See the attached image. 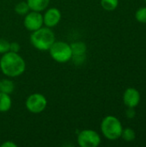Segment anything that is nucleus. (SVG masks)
<instances>
[{"mask_svg":"<svg viewBox=\"0 0 146 147\" xmlns=\"http://www.w3.org/2000/svg\"><path fill=\"white\" fill-rule=\"evenodd\" d=\"M0 69L8 78L21 76L26 70V62L18 53L7 52L0 59Z\"/></svg>","mask_w":146,"mask_h":147,"instance_id":"nucleus-1","label":"nucleus"},{"mask_svg":"<svg viewBox=\"0 0 146 147\" xmlns=\"http://www.w3.org/2000/svg\"><path fill=\"white\" fill-rule=\"evenodd\" d=\"M56 40L55 34L51 28L41 27L33 31L30 35V42L32 46L40 51H48L51 46Z\"/></svg>","mask_w":146,"mask_h":147,"instance_id":"nucleus-2","label":"nucleus"},{"mask_svg":"<svg viewBox=\"0 0 146 147\" xmlns=\"http://www.w3.org/2000/svg\"><path fill=\"white\" fill-rule=\"evenodd\" d=\"M123 127L120 120L113 115L106 116L101 123V131L103 136L109 140H116L121 136Z\"/></svg>","mask_w":146,"mask_h":147,"instance_id":"nucleus-3","label":"nucleus"},{"mask_svg":"<svg viewBox=\"0 0 146 147\" xmlns=\"http://www.w3.org/2000/svg\"><path fill=\"white\" fill-rule=\"evenodd\" d=\"M48 51L52 59L58 63H66L72 58L71 44L65 41L55 40Z\"/></svg>","mask_w":146,"mask_h":147,"instance_id":"nucleus-4","label":"nucleus"},{"mask_svg":"<svg viewBox=\"0 0 146 147\" xmlns=\"http://www.w3.org/2000/svg\"><path fill=\"white\" fill-rule=\"evenodd\" d=\"M26 109L32 114H40L43 112L47 106V100L40 93L30 95L25 102Z\"/></svg>","mask_w":146,"mask_h":147,"instance_id":"nucleus-5","label":"nucleus"},{"mask_svg":"<svg viewBox=\"0 0 146 147\" xmlns=\"http://www.w3.org/2000/svg\"><path fill=\"white\" fill-rule=\"evenodd\" d=\"M99 134L91 129H85L77 134V144L81 147H97L101 144Z\"/></svg>","mask_w":146,"mask_h":147,"instance_id":"nucleus-6","label":"nucleus"},{"mask_svg":"<svg viewBox=\"0 0 146 147\" xmlns=\"http://www.w3.org/2000/svg\"><path fill=\"white\" fill-rule=\"evenodd\" d=\"M23 24L27 30L30 32L35 31L44 25L43 15L41 14V12L29 10V12H28L24 16Z\"/></svg>","mask_w":146,"mask_h":147,"instance_id":"nucleus-7","label":"nucleus"},{"mask_svg":"<svg viewBox=\"0 0 146 147\" xmlns=\"http://www.w3.org/2000/svg\"><path fill=\"white\" fill-rule=\"evenodd\" d=\"M61 17V12L58 8H49L43 15V23L47 28H53L59 23Z\"/></svg>","mask_w":146,"mask_h":147,"instance_id":"nucleus-8","label":"nucleus"},{"mask_svg":"<svg viewBox=\"0 0 146 147\" xmlns=\"http://www.w3.org/2000/svg\"><path fill=\"white\" fill-rule=\"evenodd\" d=\"M123 102L127 108H136L140 102V93L135 88H128L124 92Z\"/></svg>","mask_w":146,"mask_h":147,"instance_id":"nucleus-9","label":"nucleus"},{"mask_svg":"<svg viewBox=\"0 0 146 147\" xmlns=\"http://www.w3.org/2000/svg\"><path fill=\"white\" fill-rule=\"evenodd\" d=\"M30 10L42 12L46 10L50 3V0H27Z\"/></svg>","mask_w":146,"mask_h":147,"instance_id":"nucleus-10","label":"nucleus"},{"mask_svg":"<svg viewBox=\"0 0 146 147\" xmlns=\"http://www.w3.org/2000/svg\"><path fill=\"white\" fill-rule=\"evenodd\" d=\"M12 106V100L10 95L0 92V112H8Z\"/></svg>","mask_w":146,"mask_h":147,"instance_id":"nucleus-11","label":"nucleus"},{"mask_svg":"<svg viewBox=\"0 0 146 147\" xmlns=\"http://www.w3.org/2000/svg\"><path fill=\"white\" fill-rule=\"evenodd\" d=\"M72 56H84L86 55L87 47L83 41H77L71 44Z\"/></svg>","mask_w":146,"mask_h":147,"instance_id":"nucleus-12","label":"nucleus"},{"mask_svg":"<svg viewBox=\"0 0 146 147\" xmlns=\"http://www.w3.org/2000/svg\"><path fill=\"white\" fill-rule=\"evenodd\" d=\"M15 90V84L12 80L9 78H4L0 80V92L10 95Z\"/></svg>","mask_w":146,"mask_h":147,"instance_id":"nucleus-13","label":"nucleus"},{"mask_svg":"<svg viewBox=\"0 0 146 147\" xmlns=\"http://www.w3.org/2000/svg\"><path fill=\"white\" fill-rule=\"evenodd\" d=\"M102 7L107 11L114 10L119 5V0H101Z\"/></svg>","mask_w":146,"mask_h":147,"instance_id":"nucleus-14","label":"nucleus"},{"mask_svg":"<svg viewBox=\"0 0 146 147\" xmlns=\"http://www.w3.org/2000/svg\"><path fill=\"white\" fill-rule=\"evenodd\" d=\"M30 9L28 7V4L25 1L19 2L15 6V11L16 14L20 16H25L28 12H29Z\"/></svg>","mask_w":146,"mask_h":147,"instance_id":"nucleus-15","label":"nucleus"},{"mask_svg":"<svg viewBox=\"0 0 146 147\" xmlns=\"http://www.w3.org/2000/svg\"><path fill=\"white\" fill-rule=\"evenodd\" d=\"M126 142H132L135 140L136 138V134H135V131L132 128H126L122 130L121 133V136H120Z\"/></svg>","mask_w":146,"mask_h":147,"instance_id":"nucleus-16","label":"nucleus"},{"mask_svg":"<svg viewBox=\"0 0 146 147\" xmlns=\"http://www.w3.org/2000/svg\"><path fill=\"white\" fill-rule=\"evenodd\" d=\"M135 17L138 22L141 23H146V7L139 8L135 13Z\"/></svg>","mask_w":146,"mask_h":147,"instance_id":"nucleus-17","label":"nucleus"},{"mask_svg":"<svg viewBox=\"0 0 146 147\" xmlns=\"http://www.w3.org/2000/svg\"><path fill=\"white\" fill-rule=\"evenodd\" d=\"M9 43L7 40L0 38V54H3L9 51Z\"/></svg>","mask_w":146,"mask_h":147,"instance_id":"nucleus-18","label":"nucleus"},{"mask_svg":"<svg viewBox=\"0 0 146 147\" xmlns=\"http://www.w3.org/2000/svg\"><path fill=\"white\" fill-rule=\"evenodd\" d=\"M21 49V46L18 42H10L9 43V51L13 53H19Z\"/></svg>","mask_w":146,"mask_h":147,"instance_id":"nucleus-19","label":"nucleus"},{"mask_svg":"<svg viewBox=\"0 0 146 147\" xmlns=\"http://www.w3.org/2000/svg\"><path fill=\"white\" fill-rule=\"evenodd\" d=\"M126 117L127 118L133 119L136 115V113L134 111V108H128V109L126 112Z\"/></svg>","mask_w":146,"mask_h":147,"instance_id":"nucleus-20","label":"nucleus"},{"mask_svg":"<svg viewBox=\"0 0 146 147\" xmlns=\"http://www.w3.org/2000/svg\"><path fill=\"white\" fill-rule=\"evenodd\" d=\"M2 147H16L17 145L13 142L12 140H8V141H4L3 144H1Z\"/></svg>","mask_w":146,"mask_h":147,"instance_id":"nucleus-21","label":"nucleus"},{"mask_svg":"<svg viewBox=\"0 0 146 147\" xmlns=\"http://www.w3.org/2000/svg\"><path fill=\"white\" fill-rule=\"evenodd\" d=\"M145 3H146V0H145Z\"/></svg>","mask_w":146,"mask_h":147,"instance_id":"nucleus-22","label":"nucleus"}]
</instances>
